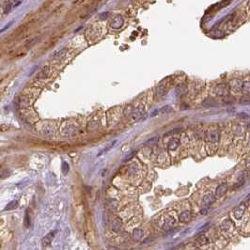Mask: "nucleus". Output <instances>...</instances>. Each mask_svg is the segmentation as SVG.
<instances>
[{
    "label": "nucleus",
    "instance_id": "obj_1",
    "mask_svg": "<svg viewBox=\"0 0 250 250\" xmlns=\"http://www.w3.org/2000/svg\"><path fill=\"white\" fill-rule=\"evenodd\" d=\"M229 92V85L227 84H219L214 88V93L217 96H226Z\"/></svg>",
    "mask_w": 250,
    "mask_h": 250
},
{
    "label": "nucleus",
    "instance_id": "obj_2",
    "mask_svg": "<svg viewBox=\"0 0 250 250\" xmlns=\"http://www.w3.org/2000/svg\"><path fill=\"white\" fill-rule=\"evenodd\" d=\"M175 226H176V220H175V218L172 217V216H168V217H166L165 220H164V223L163 228H164V230L167 231V230H170V229H172L173 227H175Z\"/></svg>",
    "mask_w": 250,
    "mask_h": 250
},
{
    "label": "nucleus",
    "instance_id": "obj_3",
    "mask_svg": "<svg viewBox=\"0 0 250 250\" xmlns=\"http://www.w3.org/2000/svg\"><path fill=\"white\" fill-rule=\"evenodd\" d=\"M245 208H246L245 203H244V202H242V203H241V204L235 209V211H234V216H235L236 219L240 220V219L242 217V215H243V213H244V211H245Z\"/></svg>",
    "mask_w": 250,
    "mask_h": 250
},
{
    "label": "nucleus",
    "instance_id": "obj_4",
    "mask_svg": "<svg viewBox=\"0 0 250 250\" xmlns=\"http://www.w3.org/2000/svg\"><path fill=\"white\" fill-rule=\"evenodd\" d=\"M227 191V184L226 182L221 183V184L216 188V190H215V196H217V197H221V196H223L224 195H226Z\"/></svg>",
    "mask_w": 250,
    "mask_h": 250
},
{
    "label": "nucleus",
    "instance_id": "obj_5",
    "mask_svg": "<svg viewBox=\"0 0 250 250\" xmlns=\"http://www.w3.org/2000/svg\"><path fill=\"white\" fill-rule=\"evenodd\" d=\"M55 233H56V231H51L50 233H48V234L42 239L41 243H42V246H43V247H46V246H48V245L51 244V242H52V241H53V239H54Z\"/></svg>",
    "mask_w": 250,
    "mask_h": 250
},
{
    "label": "nucleus",
    "instance_id": "obj_6",
    "mask_svg": "<svg viewBox=\"0 0 250 250\" xmlns=\"http://www.w3.org/2000/svg\"><path fill=\"white\" fill-rule=\"evenodd\" d=\"M191 218H192V214H191V211H185L179 215V220L182 223H188L191 220Z\"/></svg>",
    "mask_w": 250,
    "mask_h": 250
},
{
    "label": "nucleus",
    "instance_id": "obj_7",
    "mask_svg": "<svg viewBox=\"0 0 250 250\" xmlns=\"http://www.w3.org/2000/svg\"><path fill=\"white\" fill-rule=\"evenodd\" d=\"M215 200V196L213 195V194L211 193H209V194H206L204 196H203V199H202V202L204 205H211L214 202Z\"/></svg>",
    "mask_w": 250,
    "mask_h": 250
},
{
    "label": "nucleus",
    "instance_id": "obj_8",
    "mask_svg": "<svg viewBox=\"0 0 250 250\" xmlns=\"http://www.w3.org/2000/svg\"><path fill=\"white\" fill-rule=\"evenodd\" d=\"M144 114V107L143 106H140V107H137L132 114V118L133 120H137L138 118H140Z\"/></svg>",
    "mask_w": 250,
    "mask_h": 250
},
{
    "label": "nucleus",
    "instance_id": "obj_9",
    "mask_svg": "<svg viewBox=\"0 0 250 250\" xmlns=\"http://www.w3.org/2000/svg\"><path fill=\"white\" fill-rule=\"evenodd\" d=\"M132 238L134 242H139L142 238H143V231L140 228H135L133 231V235Z\"/></svg>",
    "mask_w": 250,
    "mask_h": 250
},
{
    "label": "nucleus",
    "instance_id": "obj_10",
    "mask_svg": "<svg viewBox=\"0 0 250 250\" xmlns=\"http://www.w3.org/2000/svg\"><path fill=\"white\" fill-rule=\"evenodd\" d=\"M179 146H180V140L178 138H172L168 142V149L170 150H175Z\"/></svg>",
    "mask_w": 250,
    "mask_h": 250
},
{
    "label": "nucleus",
    "instance_id": "obj_11",
    "mask_svg": "<svg viewBox=\"0 0 250 250\" xmlns=\"http://www.w3.org/2000/svg\"><path fill=\"white\" fill-rule=\"evenodd\" d=\"M121 226H122V221H121V219H120L119 217H117V218L114 220L113 224H112V229H113L114 231H118V230L121 228Z\"/></svg>",
    "mask_w": 250,
    "mask_h": 250
},
{
    "label": "nucleus",
    "instance_id": "obj_12",
    "mask_svg": "<svg viewBox=\"0 0 250 250\" xmlns=\"http://www.w3.org/2000/svg\"><path fill=\"white\" fill-rule=\"evenodd\" d=\"M233 227V223L229 219H226L220 226V228L222 230H229Z\"/></svg>",
    "mask_w": 250,
    "mask_h": 250
},
{
    "label": "nucleus",
    "instance_id": "obj_13",
    "mask_svg": "<svg viewBox=\"0 0 250 250\" xmlns=\"http://www.w3.org/2000/svg\"><path fill=\"white\" fill-rule=\"evenodd\" d=\"M195 242L199 245H207L209 243V240L205 235H199L198 237H196Z\"/></svg>",
    "mask_w": 250,
    "mask_h": 250
},
{
    "label": "nucleus",
    "instance_id": "obj_14",
    "mask_svg": "<svg viewBox=\"0 0 250 250\" xmlns=\"http://www.w3.org/2000/svg\"><path fill=\"white\" fill-rule=\"evenodd\" d=\"M208 138H209V140H210L211 143H213V142H218V140H219V133H218V132L213 131V132L209 133V136H208Z\"/></svg>",
    "mask_w": 250,
    "mask_h": 250
},
{
    "label": "nucleus",
    "instance_id": "obj_15",
    "mask_svg": "<svg viewBox=\"0 0 250 250\" xmlns=\"http://www.w3.org/2000/svg\"><path fill=\"white\" fill-rule=\"evenodd\" d=\"M19 201L18 200H12L9 203L7 204V206L5 207V211H10V210H14L18 207Z\"/></svg>",
    "mask_w": 250,
    "mask_h": 250
},
{
    "label": "nucleus",
    "instance_id": "obj_16",
    "mask_svg": "<svg viewBox=\"0 0 250 250\" xmlns=\"http://www.w3.org/2000/svg\"><path fill=\"white\" fill-rule=\"evenodd\" d=\"M67 53V50H61V51H58L56 52L54 55H53V58L54 59H60L61 57H63Z\"/></svg>",
    "mask_w": 250,
    "mask_h": 250
},
{
    "label": "nucleus",
    "instance_id": "obj_17",
    "mask_svg": "<svg viewBox=\"0 0 250 250\" xmlns=\"http://www.w3.org/2000/svg\"><path fill=\"white\" fill-rule=\"evenodd\" d=\"M116 143H117V140H114V141H113V142H112L110 145H108V146H107V147H106L104 149H102V151H100V152H99V154H98V156H100V155H102V154H104L106 151L110 150V149H111V148L114 147V145H116Z\"/></svg>",
    "mask_w": 250,
    "mask_h": 250
},
{
    "label": "nucleus",
    "instance_id": "obj_18",
    "mask_svg": "<svg viewBox=\"0 0 250 250\" xmlns=\"http://www.w3.org/2000/svg\"><path fill=\"white\" fill-rule=\"evenodd\" d=\"M244 181H245V179H244V176L242 174V175H240V177L238 178V182H237V184L235 185V187H240V186H242L243 184H244Z\"/></svg>",
    "mask_w": 250,
    "mask_h": 250
},
{
    "label": "nucleus",
    "instance_id": "obj_19",
    "mask_svg": "<svg viewBox=\"0 0 250 250\" xmlns=\"http://www.w3.org/2000/svg\"><path fill=\"white\" fill-rule=\"evenodd\" d=\"M9 175H10V171L8 169H4L0 171V179H6L9 177Z\"/></svg>",
    "mask_w": 250,
    "mask_h": 250
},
{
    "label": "nucleus",
    "instance_id": "obj_20",
    "mask_svg": "<svg viewBox=\"0 0 250 250\" xmlns=\"http://www.w3.org/2000/svg\"><path fill=\"white\" fill-rule=\"evenodd\" d=\"M249 82L248 81H246V82H244L243 84H242V90L243 91H245L246 93H248L249 92Z\"/></svg>",
    "mask_w": 250,
    "mask_h": 250
},
{
    "label": "nucleus",
    "instance_id": "obj_21",
    "mask_svg": "<svg viewBox=\"0 0 250 250\" xmlns=\"http://www.w3.org/2000/svg\"><path fill=\"white\" fill-rule=\"evenodd\" d=\"M24 226L26 227H30V217H29L28 213H26L25 214V217H24Z\"/></svg>",
    "mask_w": 250,
    "mask_h": 250
},
{
    "label": "nucleus",
    "instance_id": "obj_22",
    "mask_svg": "<svg viewBox=\"0 0 250 250\" xmlns=\"http://www.w3.org/2000/svg\"><path fill=\"white\" fill-rule=\"evenodd\" d=\"M62 167H63V168H62V171H63V173L66 175V174L68 173V171H69V164H68L66 162H64V163H63V165H62Z\"/></svg>",
    "mask_w": 250,
    "mask_h": 250
},
{
    "label": "nucleus",
    "instance_id": "obj_23",
    "mask_svg": "<svg viewBox=\"0 0 250 250\" xmlns=\"http://www.w3.org/2000/svg\"><path fill=\"white\" fill-rule=\"evenodd\" d=\"M209 226H210V224H209V223H207V224H205L204 226H202V227H200V229L198 230V231H199V233H201V232L205 231V230L208 228V227H209Z\"/></svg>",
    "mask_w": 250,
    "mask_h": 250
},
{
    "label": "nucleus",
    "instance_id": "obj_24",
    "mask_svg": "<svg viewBox=\"0 0 250 250\" xmlns=\"http://www.w3.org/2000/svg\"><path fill=\"white\" fill-rule=\"evenodd\" d=\"M161 111H162V112H169V111H171V107L168 106V105H165V106H164V107L162 108Z\"/></svg>",
    "mask_w": 250,
    "mask_h": 250
},
{
    "label": "nucleus",
    "instance_id": "obj_25",
    "mask_svg": "<svg viewBox=\"0 0 250 250\" xmlns=\"http://www.w3.org/2000/svg\"><path fill=\"white\" fill-rule=\"evenodd\" d=\"M134 153H135V152H134V151H133V152H131L130 154H128V155H127V156L125 157V159H124V161H128L129 159H131V158H133V156L134 155Z\"/></svg>",
    "mask_w": 250,
    "mask_h": 250
},
{
    "label": "nucleus",
    "instance_id": "obj_26",
    "mask_svg": "<svg viewBox=\"0 0 250 250\" xmlns=\"http://www.w3.org/2000/svg\"><path fill=\"white\" fill-rule=\"evenodd\" d=\"M8 4V0H0V7H5Z\"/></svg>",
    "mask_w": 250,
    "mask_h": 250
},
{
    "label": "nucleus",
    "instance_id": "obj_27",
    "mask_svg": "<svg viewBox=\"0 0 250 250\" xmlns=\"http://www.w3.org/2000/svg\"><path fill=\"white\" fill-rule=\"evenodd\" d=\"M11 24H12V22H11V23H9V24H7V25H6V26H5V27H4V28L2 29V30H0V32H3V31H5V30H6L7 28H8V27H9V26L11 25Z\"/></svg>",
    "mask_w": 250,
    "mask_h": 250
},
{
    "label": "nucleus",
    "instance_id": "obj_28",
    "mask_svg": "<svg viewBox=\"0 0 250 250\" xmlns=\"http://www.w3.org/2000/svg\"><path fill=\"white\" fill-rule=\"evenodd\" d=\"M207 212H208L207 210H201V213H202V214H206Z\"/></svg>",
    "mask_w": 250,
    "mask_h": 250
},
{
    "label": "nucleus",
    "instance_id": "obj_29",
    "mask_svg": "<svg viewBox=\"0 0 250 250\" xmlns=\"http://www.w3.org/2000/svg\"><path fill=\"white\" fill-rule=\"evenodd\" d=\"M246 167L249 168V159H247V161H246Z\"/></svg>",
    "mask_w": 250,
    "mask_h": 250
}]
</instances>
